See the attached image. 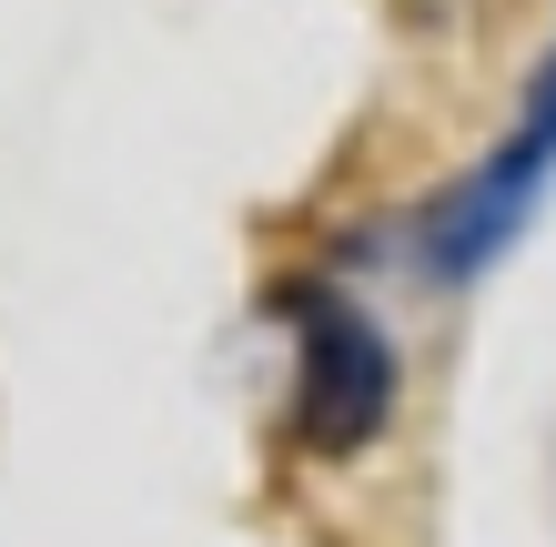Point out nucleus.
Returning a JSON list of instances; mask_svg holds the SVG:
<instances>
[{"label":"nucleus","mask_w":556,"mask_h":547,"mask_svg":"<svg viewBox=\"0 0 556 547\" xmlns=\"http://www.w3.org/2000/svg\"><path fill=\"white\" fill-rule=\"evenodd\" d=\"M384 406H395V356H384V335L344 295H314L304 304V446L354 457V446L384 426Z\"/></svg>","instance_id":"f257e3e1"}]
</instances>
